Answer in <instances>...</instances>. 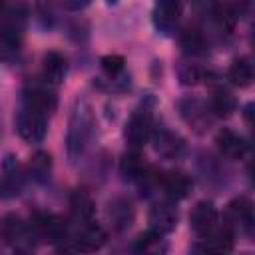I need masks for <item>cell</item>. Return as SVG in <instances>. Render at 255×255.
<instances>
[{
  "label": "cell",
  "instance_id": "obj_1",
  "mask_svg": "<svg viewBox=\"0 0 255 255\" xmlns=\"http://www.w3.org/2000/svg\"><path fill=\"white\" fill-rule=\"evenodd\" d=\"M46 128H48V116L46 114L30 108V106H24L18 112L16 129H18V133H20L22 139H26L30 143L42 141L44 135H46Z\"/></svg>",
  "mask_w": 255,
  "mask_h": 255
},
{
  "label": "cell",
  "instance_id": "obj_2",
  "mask_svg": "<svg viewBox=\"0 0 255 255\" xmlns=\"http://www.w3.org/2000/svg\"><path fill=\"white\" fill-rule=\"evenodd\" d=\"M153 129L151 124V114L143 108V110H135L131 114V118L126 124V141L131 149H139L143 147V143L149 139Z\"/></svg>",
  "mask_w": 255,
  "mask_h": 255
},
{
  "label": "cell",
  "instance_id": "obj_3",
  "mask_svg": "<svg viewBox=\"0 0 255 255\" xmlns=\"http://www.w3.org/2000/svg\"><path fill=\"white\" fill-rule=\"evenodd\" d=\"M32 227L36 229V235L48 243H60L66 239V233H68L66 221L54 213H36Z\"/></svg>",
  "mask_w": 255,
  "mask_h": 255
},
{
  "label": "cell",
  "instance_id": "obj_4",
  "mask_svg": "<svg viewBox=\"0 0 255 255\" xmlns=\"http://www.w3.org/2000/svg\"><path fill=\"white\" fill-rule=\"evenodd\" d=\"M177 225V209L169 201L155 203L149 211V229L159 237L171 233Z\"/></svg>",
  "mask_w": 255,
  "mask_h": 255
},
{
  "label": "cell",
  "instance_id": "obj_5",
  "mask_svg": "<svg viewBox=\"0 0 255 255\" xmlns=\"http://www.w3.org/2000/svg\"><path fill=\"white\" fill-rule=\"evenodd\" d=\"M215 223H217V209L211 201L207 199H201L197 201L193 207H191V213H189V225L191 229L203 237L207 235L211 229H215Z\"/></svg>",
  "mask_w": 255,
  "mask_h": 255
},
{
  "label": "cell",
  "instance_id": "obj_6",
  "mask_svg": "<svg viewBox=\"0 0 255 255\" xmlns=\"http://www.w3.org/2000/svg\"><path fill=\"white\" fill-rule=\"evenodd\" d=\"M151 141H153V149L161 155V157H165V159H173V157H177L181 151H183V147H185V141L175 133V131H171V129H167V128H157V129H151Z\"/></svg>",
  "mask_w": 255,
  "mask_h": 255
},
{
  "label": "cell",
  "instance_id": "obj_7",
  "mask_svg": "<svg viewBox=\"0 0 255 255\" xmlns=\"http://www.w3.org/2000/svg\"><path fill=\"white\" fill-rule=\"evenodd\" d=\"M215 145L229 159H241L247 153V141H245V137L239 135L237 131L229 129V128L219 129V133L215 135Z\"/></svg>",
  "mask_w": 255,
  "mask_h": 255
},
{
  "label": "cell",
  "instance_id": "obj_8",
  "mask_svg": "<svg viewBox=\"0 0 255 255\" xmlns=\"http://www.w3.org/2000/svg\"><path fill=\"white\" fill-rule=\"evenodd\" d=\"M161 189L167 193L169 199L173 201H179V199H185L193 187V181L189 179V175H185L183 171H169V173H161L159 175V181Z\"/></svg>",
  "mask_w": 255,
  "mask_h": 255
},
{
  "label": "cell",
  "instance_id": "obj_9",
  "mask_svg": "<svg viewBox=\"0 0 255 255\" xmlns=\"http://www.w3.org/2000/svg\"><path fill=\"white\" fill-rule=\"evenodd\" d=\"M225 215H227V221H229V229L233 225L249 231L251 225H253V203L247 199V197H235L229 201L227 209H225Z\"/></svg>",
  "mask_w": 255,
  "mask_h": 255
},
{
  "label": "cell",
  "instance_id": "obj_10",
  "mask_svg": "<svg viewBox=\"0 0 255 255\" xmlns=\"http://www.w3.org/2000/svg\"><path fill=\"white\" fill-rule=\"evenodd\" d=\"M104 243H106V231L94 221H88L80 225V231L74 239V249L90 253V251H98Z\"/></svg>",
  "mask_w": 255,
  "mask_h": 255
},
{
  "label": "cell",
  "instance_id": "obj_11",
  "mask_svg": "<svg viewBox=\"0 0 255 255\" xmlns=\"http://www.w3.org/2000/svg\"><path fill=\"white\" fill-rule=\"evenodd\" d=\"M133 205L128 197H114L108 205V217L112 221V227L118 229V231H124L131 225L133 221Z\"/></svg>",
  "mask_w": 255,
  "mask_h": 255
},
{
  "label": "cell",
  "instance_id": "obj_12",
  "mask_svg": "<svg viewBox=\"0 0 255 255\" xmlns=\"http://www.w3.org/2000/svg\"><path fill=\"white\" fill-rule=\"evenodd\" d=\"M68 74V60L60 52H48L42 60V76L50 86H60Z\"/></svg>",
  "mask_w": 255,
  "mask_h": 255
},
{
  "label": "cell",
  "instance_id": "obj_13",
  "mask_svg": "<svg viewBox=\"0 0 255 255\" xmlns=\"http://www.w3.org/2000/svg\"><path fill=\"white\" fill-rule=\"evenodd\" d=\"M179 16H181V4H179V0H157L155 10H153V24L159 30L169 32L177 24Z\"/></svg>",
  "mask_w": 255,
  "mask_h": 255
},
{
  "label": "cell",
  "instance_id": "obj_14",
  "mask_svg": "<svg viewBox=\"0 0 255 255\" xmlns=\"http://www.w3.org/2000/svg\"><path fill=\"white\" fill-rule=\"evenodd\" d=\"M70 211H72V217L80 225L88 223V221H94L96 205H94V199L90 197V193L84 191V189H76L70 197Z\"/></svg>",
  "mask_w": 255,
  "mask_h": 255
},
{
  "label": "cell",
  "instance_id": "obj_15",
  "mask_svg": "<svg viewBox=\"0 0 255 255\" xmlns=\"http://www.w3.org/2000/svg\"><path fill=\"white\" fill-rule=\"evenodd\" d=\"M203 251L207 253H229L233 251V233L229 227L223 229H211L207 235H203Z\"/></svg>",
  "mask_w": 255,
  "mask_h": 255
},
{
  "label": "cell",
  "instance_id": "obj_16",
  "mask_svg": "<svg viewBox=\"0 0 255 255\" xmlns=\"http://www.w3.org/2000/svg\"><path fill=\"white\" fill-rule=\"evenodd\" d=\"M145 171H147V167H145V163H143V159H141L137 149L128 151L120 161V173L128 181H141Z\"/></svg>",
  "mask_w": 255,
  "mask_h": 255
},
{
  "label": "cell",
  "instance_id": "obj_17",
  "mask_svg": "<svg viewBox=\"0 0 255 255\" xmlns=\"http://www.w3.org/2000/svg\"><path fill=\"white\" fill-rule=\"evenodd\" d=\"M227 78L237 88H247L253 82V64L249 58H237L227 70Z\"/></svg>",
  "mask_w": 255,
  "mask_h": 255
},
{
  "label": "cell",
  "instance_id": "obj_18",
  "mask_svg": "<svg viewBox=\"0 0 255 255\" xmlns=\"http://www.w3.org/2000/svg\"><path fill=\"white\" fill-rule=\"evenodd\" d=\"M26 106L50 116L56 110V96L44 88H32V92L26 96Z\"/></svg>",
  "mask_w": 255,
  "mask_h": 255
},
{
  "label": "cell",
  "instance_id": "obj_19",
  "mask_svg": "<svg viewBox=\"0 0 255 255\" xmlns=\"http://www.w3.org/2000/svg\"><path fill=\"white\" fill-rule=\"evenodd\" d=\"M209 108H211V112H213L215 116L227 118V116H231V114L237 110V102H235V98H233L231 92L219 88V90L213 92L211 102H209Z\"/></svg>",
  "mask_w": 255,
  "mask_h": 255
},
{
  "label": "cell",
  "instance_id": "obj_20",
  "mask_svg": "<svg viewBox=\"0 0 255 255\" xmlns=\"http://www.w3.org/2000/svg\"><path fill=\"white\" fill-rule=\"evenodd\" d=\"M20 185H22V177L18 175V163L14 161V157H6V163H4V177H2V183H0V189H2V195H16L20 191Z\"/></svg>",
  "mask_w": 255,
  "mask_h": 255
},
{
  "label": "cell",
  "instance_id": "obj_21",
  "mask_svg": "<svg viewBox=\"0 0 255 255\" xmlns=\"http://www.w3.org/2000/svg\"><path fill=\"white\" fill-rule=\"evenodd\" d=\"M52 167V157L46 151H36L30 159V175H34L36 179H46Z\"/></svg>",
  "mask_w": 255,
  "mask_h": 255
},
{
  "label": "cell",
  "instance_id": "obj_22",
  "mask_svg": "<svg viewBox=\"0 0 255 255\" xmlns=\"http://www.w3.org/2000/svg\"><path fill=\"white\" fill-rule=\"evenodd\" d=\"M181 48L185 54H201L205 50V40L203 34L197 30H185L181 36Z\"/></svg>",
  "mask_w": 255,
  "mask_h": 255
},
{
  "label": "cell",
  "instance_id": "obj_23",
  "mask_svg": "<svg viewBox=\"0 0 255 255\" xmlns=\"http://www.w3.org/2000/svg\"><path fill=\"white\" fill-rule=\"evenodd\" d=\"M2 233H4V237H6L8 241H18V239L26 233V225L22 223V219H20L18 215L10 213V215H6L4 221H2Z\"/></svg>",
  "mask_w": 255,
  "mask_h": 255
},
{
  "label": "cell",
  "instance_id": "obj_24",
  "mask_svg": "<svg viewBox=\"0 0 255 255\" xmlns=\"http://www.w3.org/2000/svg\"><path fill=\"white\" fill-rule=\"evenodd\" d=\"M100 64H102V70L108 76H116V74H120L124 70V64L126 62H124V58L120 54H108V56H104L100 60Z\"/></svg>",
  "mask_w": 255,
  "mask_h": 255
},
{
  "label": "cell",
  "instance_id": "obj_25",
  "mask_svg": "<svg viewBox=\"0 0 255 255\" xmlns=\"http://www.w3.org/2000/svg\"><path fill=\"white\" fill-rule=\"evenodd\" d=\"M199 78H201V72H199L197 68H193V66H187L185 70L179 72V80H181V84H195Z\"/></svg>",
  "mask_w": 255,
  "mask_h": 255
},
{
  "label": "cell",
  "instance_id": "obj_26",
  "mask_svg": "<svg viewBox=\"0 0 255 255\" xmlns=\"http://www.w3.org/2000/svg\"><path fill=\"white\" fill-rule=\"evenodd\" d=\"M88 2H90V0H64L66 8H70V10H80V8H84Z\"/></svg>",
  "mask_w": 255,
  "mask_h": 255
}]
</instances>
